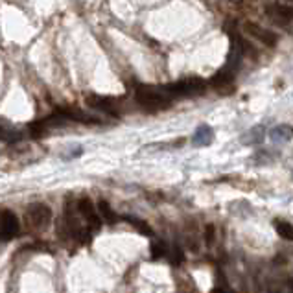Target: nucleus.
Listing matches in <instances>:
<instances>
[{"mask_svg":"<svg viewBox=\"0 0 293 293\" xmlns=\"http://www.w3.org/2000/svg\"><path fill=\"white\" fill-rule=\"evenodd\" d=\"M135 100L146 111H164L172 105V100L168 98V94H162V92L155 91V89L142 87V85L137 87Z\"/></svg>","mask_w":293,"mask_h":293,"instance_id":"1","label":"nucleus"},{"mask_svg":"<svg viewBox=\"0 0 293 293\" xmlns=\"http://www.w3.org/2000/svg\"><path fill=\"white\" fill-rule=\"evenodd\" d=\"M207 87L209 83H205L199 78H188V79H181V81L166 85L164 92L174 98H184V96H199L207 91Z\"/></svg>","mask_w":293,"mask_h":293,"instance_id":"2","label":"nucleus"},{"mask_svg":"<svg viewBox=\"0 0 293 293\" xmlns=\"http://www.w3.org/2000/svg\"><path fill=\"white\" fill-rule=\"evenodd\" d=\"M243 32L249 35L251 39L258 41L260 44H264V46H268V48H275L276 42H278V35H276L273 30L260 26L258 22H249V20L243 22Z\"/></svg>","mask_w":293,"mask_h":293,"instance_id":"3","label":"nucleus"},{"mask_svg":"<svg viewBox=\"0 0 293 293\" xmlns=\"http://www.w3.org/2000/svg\"><path fill=\"white\" fill-rule=\"evenodd\" d=\"M52 219V210L42 205V203H34L26 210V221L32 229H46Z\"/></svg>","mask_w":293,"mask_h":293,"instance_id":"4","label":"nucleus"},{"mask_svg":"<svg viewBox=\"0 0 293 293\" xmlns=\"http://www.w3.org/2000/svg\"><path fill=\"white\" fill-rule=\"evenodd\" d=\"M19 219L11 210H0V240L8 242L19 234Z\"/></svg>","mask_w":293,"mask_h":293,"instance_id":"5","label":"nucleus"},{"mask_svg":"<svg viewBox=\"0 0 293 293\" xmlns=\"http://www.w3.org/2000/svg\"><path fill=\"white\" fill-rule=\"evenodd\" d=\"M87 103L91 105L92 109L103 111V113H109V115H117V101L109 98V96H96L92 94L87 98Z\"/></svg>","mask_w":293,"mask_h":293,"instance_id":"6","label":"nucleus"},{"mask_svg":"<svg viewBox=\"0 0 293 293\" xmlns=\"http://www.w3.org/2000/svg\"><path fill=\"white\" fill-rule=\"evenodd\" d=\"M78 212L85 218V221L92 227V229H98L100 227V216L96 214V210L92 207V203L89 199H79L78 201Z\"/></svg>","mask_w":293,"mask_h":293,"instance_id":"7","label":"nucleus"},{"mask_svg":"<svg viewBox=\"0 0 293 293\" xmlns=\"http://www.w3.org/2000/svg\"><path fill=\"white\" fill-rule=\"evenodd\" d=\"M67 120H72V122H79V124H100L101 120L96 118L91 113H85L81 109H61L59 111Z\"/></svg>","mask_w":293,"mask_h":293,"instance_id":"8","label":"nucleus"},{"mask_svg":"<svg viewBox=\"0 0 293 293\" xmlns=\"http://www.w3.org/2000/svg\"><path fill=\"white\" fill-rule=\"evenodd\" d=\"M212 140H214V131H212V127L207 126V124L197 126V129H195L192 135V144L195 148H205V146L212 144Z\"/></svg>","mask_w":293,"mask_h":293,"instance_id":"9","label":"nucleus"},{"mask_svg":"<svg viewBox=\"0 0 293 293\" xmlns=\"http://www.w3.org/2000/svg\"><path fill=\"white\" fill-rule=\"evenodd\" d=\"M269 140L275 144H284L290 142L293 138V127L288 126V124H280V126H275L269 129Z\"/></svg>","mask_w":293,"mask_h":293,"instance_id":"10","label":"nucleus"},{"mask_svg":"<svg viewBox=\"0 0 293 293\" xmlns=\"http://www.w3.org/2000/svg\"><path fill=\"white\" fill-rule=\"evenodd\" d=\"M269 15L276 20H293V6L292 4H282V2H276L269 8Z\"/></svg>","mask_w":293,"mask_h":293,"instance_id":"11","label":"nucleus"},{"mask_svg":"<svg viewBox=\"0 0 293 293\" xmlns=\"http://www.w3.org/2000/svg\"><path fill=\"white\" fill-rule=\"evenodd\" d=\"M233 81H234V72L223 68L221 72H218V74L210 79L209 85L210 87H214V89H218L219 92H225V87L227 85H233Z\"/></svg>","mask_w":293,"mask_h":293,"instance_id":"12","label":"nucleus"},{"mask_svg":"<svg viewBox=\"0 0 293 293\" xmlns=\"http://www.w3.org/2000/svg\"><path fill=\"white\" fill-rule=\"evenodd\" d=\"M275 229L278 236H282L288 242H293V225L290 221H284V219H276L275 221Z\"/></svg>","mask_w":293,"mask_h":293,"instance_id":"13","label":"nucleus"},{"mask_svg":"<svg viewBox=\"0 0 293 293\" xmlns=\"http://www.w3.org/2000/svg\"><path fill=\"white\" fill-rule=\"evenodd\" d=\"M98 210H100L101 218L105 219L107 223H115V221H117V214L113 212V209L109 207V203L107 201H103V199H101V201L98 203Z\"/></svg>","mask_w":293,"mask_h":293,"instance_id":"14","label":"nucleus"},{"mask_svg":"<svg viewBox=\"0 0 293 293\" xmlns=\"http://www.w3.org/2000/svg\"><path fill=\"white\" fill-rule=\"evenodd\" d=\"M126 219H127V221H129V223H131L133 227H137V229H138V231H140L142 234H146V236H151V234H153V231L150 229V225H148V223H144L142 219L131 218V216H127Z\"/></svg>","mask_w":293,"mask_h":293,"instance_id":"15","label":"nucleus"},{"mask_svg":"<svg viewBox=\"0 0 293 293\" xmlns=\"http://www.w3.org/2000/svg\"><path fill=\"white\" fill-rule=\"evenodd\" d=\"M264 129H262V127H254V129H251V131H249V135H247V137H249V140H251V142H262V138H264Z\"/></svg>","mask_w":293,"mask_h":293,"instance_id":"16","label":"nucleus"},{"mask_svg":"<svg viewBox=\"0 0 293 293\" xmlns=\"http://www.w3.org/2000/svg\"><path fill=\"white\" fill-rule=\"evenodd\" d=\"M151 251H153V254H151L153 258H159V256L164 254V247H160V245H153V247H151Z\"/></svg>","mask_w":293,"mask_h":293,"instance_id":"17","label":"nucleus"},{"mask_svg":"<svg viewBox=\"0 0 293 293\" xmlns=\"http://www.w3.org/2000/svg\"><path fill=\"white\" fill-rule=\"evenodd\" d=\"M205 238H207V242L212 243V240H214V225H209L207 227V231H205Z\"/></svg>","mask_w":293,"mask_h":293,"instance_id":"18","label":"nucleus"},{"mask_svg":"<svg viewBox=\"0 0 293 293\" xmlns=\"http://www.w3.org/2000/svg\"><path fill=\"white\" fill-rule=\"evenodd\" d=\"M81 153H83V150H81V148H76V150H72L70 153H68L65 159H76V157H79Z\"/></svg>","mask_w":293,"mask_h":293,"instance_id":"19","label":"nucleus"},{"mask_svg":"<svg viewBox=\"0 0 293 293\" xmlns=\"http://www.w3.org/2000/svg\"><path fill=\"white\" fill-rule=\"evenodd\" d=\"M210 293H229V292H225V290H221V288H216V290H212Z\"/></svg>","mask_w":293,"mask_h":293,"instance_id":"20","label":"nucleus"},{"mask_svg":"<svg viewBox=\"0 0 293 293\" xmlns=\"http://www.w3.org/2000/svg\"><path fill=\"white\" fill-rule=\"evenodd\" d=\"M286 2H290V4H293V0H286Z\"/></svg>","mask_w":293,"mask_h":293,"instance_id":"21","label":"nucleus"},{"mask_svg":"<svg viewBox=\"0 0 293 293\" xmlns=\"http://www.w3.org/2000/svg\"><path fill=\"white\" fill-rule=\"evenodd\" d=\"M292 290H293V280H292Z\"/></svg>","mask_w":293,"mask_h":293,"instance_id":"22","label":"nucleus"}]
</instances>
